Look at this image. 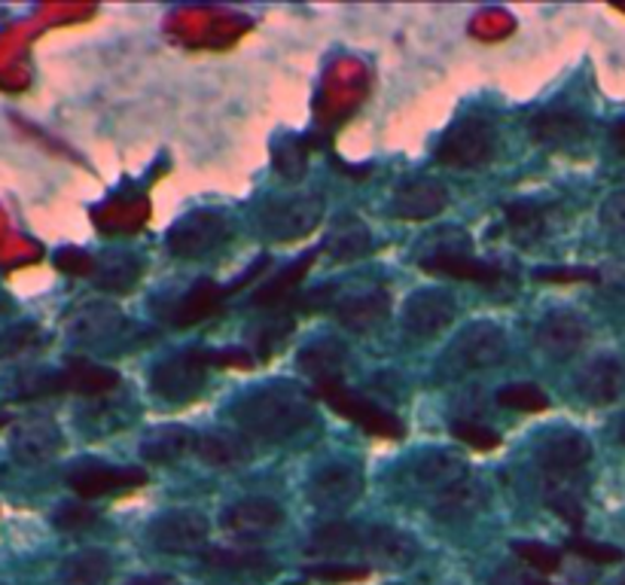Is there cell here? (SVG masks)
I'll return each mask as SVG.
<instances>
[{"label":"cell","mask_w":625,"mask_h":585,"mask_svg":"<svg viewBox=\"0 0 625 585\" xmlns=\"http://www.w3.org/2000/svg\"><path fill=\"white\" fill-rule=\"evenodd\" d=\"M232 414L244 433L266 443H281L312 424L314 409L309 394L297 385H269L256 387L254 394L235 402Z\"/></svg>","instance_id":"obj_1"},{"label":"cell","mask_w":625,"mask_h":585,"mask_svg":"<svg viewBox=\"0 0 625 585\" xmlns=\"http://www.w3.org/2000/svg\"><path fill=\"white\" fill-rule=\"evenodd\" d=\"M504 358H507V336H504V329L483 320V324H470L452 342V348L442 358V370L449 372V375L495 370Z\"/></svg>","instance_id":"obj_2"},{"label":"cell","mask_w":625,"mask_h":585,"mask_svg":"<svg viewBox=\"0 0 625 585\" xmlns=\"http://www.w3.org/2000/svg\"><path fill=\"white\" fill-rule=\"evenodd\" d=\"M495 153V126L483 116H467L445 131L437 159L452 168H476Z\"/></svg>","instance_id":"obj_3"},{"label":"cell","mask_w":625,"mask_h":585,"mask_svg":"<svg viewBox=\"0 0 625 585\" xmlns=\"http://www.w3.org/2000/svg\"><path fill=\"white\" fill-rule=\"evenodd\" d=\"M367 476L357 464L336 460L327 464L324 470H317L309 482V500L321 513H345L348 506H355L363 498Z\"/></svg>","instance_id":"obj_4"},{"label":"cell","mask_w":625,"mask_h":585,"mask_svg":"<svg viewBox=\"0 0 625 585\" xmlns=\"http://www.w3.org/2000/svg\"><path fill=\"white\" fill-rule=\"evenodd\" d=\"M208 366H211V354H205V351H184L177 358L159 363L157 370H153V390H157V397L169 402L193 400L205 387Z\"/></svg>","instance_id":"obj_5"},{"label":"cell","mask_w":625,"mask_h":585,"mask_svg":"<svg viewBox=\"0 0 625 585\" xmlns=\"http://www.w3.org/2000/svg\"><path fill=\"white\" fill-rule=\"evenodd\" d=\"M321 220H324V199L317 192H309L271 204L263 214V235L271 242H297L314 232Z\"/></svg>","instance_id":"obj_6"},{"label":"cell","mask_w":625,"mask_h":585,"mask_svg":"<svg viewBox=\"0 0 625 585\" xmlns=\"http://www.w3.org/2000/svg\"><path fill=\"white\" fill-rule=\"evenodd\" d=\"M455 300L445 290H418L403 305V329L415 342H427L455 320Z\"/></svg>","instance_id":"obj_7"},{"label":"cell","mask_w":625,"mask_h":585,"mask_svg":"<svg viewBox=\"0 0 625 585\" xmlns=\"http://www.w3.org/2000/svg\"><path fill=\"white\" fill-rule=\"evenodd\" d=\"M589 460H592V443L580 430H558L537 445V467H541L543 476L577 479Z\"/></svg>","instance_id":"obj_8"},{"label":"cell","mask_w":625,"mask_h":585,"mask_svg":"<svg viewBox=\"0 0 625 585\" xmlns=\"http://www.w3.org/2000/svg\"><path fill=\"white\" fill-rule=\"evenodd\" d=\"M227 220L217 211H196V214L177 220L174 229L169 232V250L181 259L205 257L208 250H213L217 244H223L227 238Z\"/></svg>","instance_id":"obj_9"},{"label":"cell","mask_w":625,"mask_h":585,"mask_svg":"<svg viewBox=\"0 0 625 585\" xmlns=\"http://www.w3.org/2000/svg\"><path fill=\"white\" fill-rule=\"evenodd\" d=\"M150 540L157 549L171 555L199 552L208 540V518L196 510H174V513L159 515L150 528Z\"/></svg>","instance_id":"obj_10"},{"label":"cell","mask_w":625,"mask_h":585,"mask_svg":"<svg viewBox=\"0 0 625 585\" xmlns=\"http://www.w3.org/2000/svg\"><path fill=\"white\" fill-rule=\"evenodd\" d=\"M360 549H363V558L375 568H382V571H406L421 555V546H418L413 534L387 528V525L367 530V537L360 540Z\"/></svg>","instance_id":"obj_11"},{"label":"cell","mask_w":625,"mask_h":585,"mask_svg":"<svg viewBox=\"0 0 625 585\" xmlns=\"http://www.w3.org/2000/svg\"><path fill=\"white\" fill-rule=\"evenodd\" d=\"M285 522V510L269 498H247L223 513V528L235 540H263Z\"/></svg>","instance_id":"obj_12"},{"label":"cell","mask_w":625,"mask_h":585,"mask_svg":"<svg viewBox=\"0 0 625 585\" xmlns=\"http://www.w3.org/2000/svg\"><path fill=\"white\" fill-rule=\"evenodd\" d=\"M321 397H324L333 409H339L345 418H351L355 424L370 430L375 436H387V440H400V436H403V424H400L394 414H387L384 409H379V406H372L370 400H360L355 394H348V390L342 387V382L321 387Z\"/></svg>","instance_id":"obj_13"},{"label":"cell","mask_w":625,"mask_h":585,"mask_svg":"<svg viewBox=\"0 0 625 585\" xmlns=\"http://www.w3.org/2000/svg\"><path fill=\"white\" fill-rule=\"evenodd\" d=\"M58 448H61V430L49 418H28V421L15 424L13 436H10V452L25 467L46 464L49 457L58 455Z\"/></svg>","instance_id":"obj_14"},{"label":"cell","mask_w":625,"mask_h":585,"mask_svg":"<svg viewBox=\"0 0 625 585\" xmlns=\"http://www.w3.org/2000/svg\"><path fill=\"white\" fill-rule=\"evenodd\" d=\"M488 506V488L479 482V479H464L458 485L445 488L437 498L430 500V515L442 522V525H461V522H470L476 515L483 513Z\"/></svg>","instance_id":"obj_15"},{"label":"cell","mask_w":625,"mask_h":585,"mask_svg":"<svg viewBox=\"0 0 625 585\" xmlns=\"http://www.w3.org/2000/svg\"><path fill=\"white\" fill-rule=\"evenodd\" d=\"M589 339V327L580 315L574 312H553L541 320L537 327V348L555 360L574 358Z\"/></svg>","instance_id":"obj_16"},{"label":"cell","mask_w":625,"mask_h":585,"mask_svg":"<svg viewBox=\"0 0 625 585\" xmlns=\"http://www.w3.org/2000/svg\"><path fill=\"white\" fill-rule=\"evenodd\" d=\"M123 329V312L111 302H85L68 317V336L77 344H99Z\"/></svg>","instance_id":"obj_17"},{"label":"cell","mask_w":625,"mask_h":585,"mask_svg":"<svg viewBox=\"0 0 625 585\" xmlns=\"http://www.w3.org/2000/svg\"><path fill=\"white\" fill-rule=\"evenodd\" d=\"M391 312V296L382 286L372 290H360L351 296H342L333 302V317L339 320L342 327L355 329V332H367V329L379 327L384 317Z\"/></svg>","instance_id":"obj_18"},{"label":"cell","mask_w":625,"mask_h":585,"mask_svg":"<svg viewBox=\"0 0 625 585\" xmlns=\"http://www.w3.org/2000/svg\"><path fill=\"white\" fill-rule=\"evenodd\" d=\"M143 482H147L143 470H111V467L92 464V460L80 464L68 476V485L80 498H104V494H114V491H123V488H138Z\"/></svg>","instance_id":"obj_19"},{"label":"cell","mask_w":625,"mask_h":585,"mask_svg":"<svg viewBox=\"0 0 625 585\" xmlns=\"http://www.w3.org/2000/svg\"><path fill=\"white\" fill-rule=\"evenodd\" d=\"M577 390L592 406H607L620 400L625 390V366L616 358H595L577 375Z\"/></svg>","instance_id":"obj_20"},{"label":"cell","mask_w":625,"mask_h":585,"mask_svg":"<svg viewBox=\"0 0 625 585\" xmlns=\"http://www.w3.org/2000/svg\"><path fill=\"white\" fill-rule=\"evenodd\" d=\"M449 204V189L437 180H413V184H403L394 196V211L403 220H433L440 217Z\"/></svg>","instance_id":"obj_21"},{"label":"cell","mask_w":625,"mask_h":585,"mask_svg":"<svg viewBox=\"0 0 625 585\" xmlns=\"http://www.w3.org/2000/svg\"><path fill=\"white\" fill-rule=\"evenodd\" d=\"M196 443L199 436L189 428H181V424H162V428H153L138 445V455L147 460V464H177L184 460L189 452H196Z\"/></svg>","instance_id":"obj_22"},{"label":"cell","mask_w":625,"mask_h":585,"mask_svg":"<svg viewBox=\"0 0 625 585\" xmlns=\"http://www.w3.org/2000/svg\"><path fill=\"white\" fill-rule=\"evenodd\" d=\"M299 372H305L309 378L317 382V387L336 385L345 372V363H348V351L345 344L336 342V339H317V342L305 344L299 351Z\"/></svg>","instance_id":"obj_23"},{"label":"cell","mask_w":625,"mask_h":585,"mask_svg":"<svg viewBox=\"0 0 625 585\" xmlns=\"http://www.w3.org/2000/svg\"><path fill=\"white\" fill-rule=\"evenodd\" d=\"M589 131V122L586 116H580L577 110H543L531 119V134L534 141H541L543 147H574L580 143Z\"/></svg>","instance_id":"obj_24"},{"label":"cell","mask_w":625,"mask_h":585,"mask_svg":"<svg viewBox=\"0 0 625 585\" xmlns=\"http://www.w3.org/2000/svg\"><path fill=\"white\" fill-rule=\"evenodd\" d=\"M196 455L213 467V470H239L244 464H251V445L242 440L239 433H227V430H208L201 433L196 443Z\"/></svg>","instance_id":"obj_25"},{"label":"cell","mask_w":625,"mask_h":585,"mask_svg":"<svg viewBox=\"0 0 625 585\" xmlns=\"http://www.w3.org/2000/svg\"><path fill=\"white\" fill-rule=\"evenodd\" d=\"M415 482L427 491H445L467 479V460L455 452H427L415 460Z\"/></svg>","instance_id":"obj_26"},{"label":"cell","mask_w":625,"mask_h":585,"mask_svg":"<svg viewBox=\"0 0 625 585\" xmlns=\"http://www.w3.org/2000/svg\"><path fill=\"white\" fill-rule=\"evenodd\" d=\"M119 385V372L89 363V360H68V366L61 372V387L85 397H99Z\"/></svg>","instance_id":"obj_27"},{"label":"cell","mask_w":625,"mask_h":585,"mask_svg":"<svg viewBox=\"0 0 625 585\" xmlns=\"http://www.w3.org/2000/svg\"><path fill=\"white\" fill-rule=\"evenodd\" d=\"M421 269L430 274H445V278H461V281H479V284H495L500 271L495 266H485L470 254H440V257H421Z\"/></svg>","instance_id":"obj_28"},{"label":"cell","mask_w":625,"mask_h":585,"mask_svg":"<svg viewBox=\"0 0 625 585\" xmlns=\"http://www.w3.org/2000/svg\"><path fill=\"white\" fill-rule=\"evenodd\" d=\"M111 580V555L101 549H83L65 558L58 571V585H107Z\"/></svg>","instance_id":"obj_29"},{"label":"cell","mask_w":625,"mask_h":585,"mask_svg":"<svg viewBox=\"0 0 625 585\" xmlns=\"http://www.w3.org/2000/svg\"><path fill=\"white\" fill-rule=\"evenodd\" d=\"M363 540V534L348 525V522H329L324 528L312 534V540L305 546V555L312 558H345L357 542Z\"/></svg>","instance_id":"obj_30"},{"label":"cell","mask_w":625,"mask_h":585,"mask_svg":"<svg viewBox=\"0 0 625 585\" xmlns=\"http://www.w3.org/2000/svg\"><path fill=\"white\" fill-rule=\"evenodd\" d=\"M543 500L555 515H562L568 525L580 528L583 525V500L577 491L574 479H555V476H543Z\"/></svg>","instance_id":"obj_31"},{"label":"cell","mask_w":625,"mask_h":585,"mask_svg":"<svg viewBox=\"0 0 625 585\" xmlns=\"http://www.w3.org/2000/svg\"><path fill=\"white\" fill-rule=\"evenodd\" d=\"M370 247H372L370 229L363 226L360 220H355V217L342 220L339 226L333 229V235L327 238L329 257L339 259V262H351V259L363 257Z\"/></svg>","instance_id":"obj_32"},{"label":"cell","mask_w":625,"mask_h":585,"mask_svg":"<svg viewBox=\"0 0 625 585\" xmlns=\"http://www.w3.org/2000/svg\"><path fill=\"white\" fill-rule=\"evenodd\" d=\"M141 278V262L131 254H111L99 262L95 269V284L101 290H114V293H126L138 284Z\"/></svg>","instance_id":"obj_33"},{"label":"cell","mask_w":625,"mask_h":585,"mask_svg":"<svg viewBox=\"0 0 625 585\" xmlns=\"http://www.w3.org/2000/svg\"><path fill=\"white\" fill-rule=\"evenodd\" d=\"M217 302H220V286L211 284V281H201V284L193 286V290L184 296V302L177 305L174 324H177V327L199 324V320H205V317L217 308Z\"/></svg>","instance_id":"obj_34"},{"label":"cell","mask_w":625,"mask_h":585,"mask_svg":"<svg viewBox=\"0 0 625 585\" xmlns=\"http://www.w3.org/2000/svg\"><path fill=\"white\" fill-rule=\"evenodd\" d=\"M205 564L217 568V571H232V573H271L269 555H259V552H229V549H211L205 552Z\"/></svg>","instance_id":"obj_35"},{"label":"cell","mask_w":625,"mask_h":585,"mask_svg":"<svg viewBox=\"0 0 625 585\" xmlns=\"http://www.w3.org/2000/svg\"><path fill=\"white\" fill-rule=\"evenodd\" d=\"M507 226L512 229V235L519 242L531 244L534 238H541L543 229H546V211L541 204H528V201L510 204L507 208Z\"/></svg>","instance_id":"obj_36"},{"label":"cell","mask_w":625,"mask_h":585,"mask_svg":"<svg viewBox=\"0 0 625 585\" xmlns=\"http://www.w3.org/2000/svg\"><path fill=\"white\" fill-rule=\"evenodd\" d=\"M498 402L500 406H507V409H516V412H543V409L549 406V400H546V394H543L541 387L525 385V382L500 387Z\"/></svg>","instance_id":"obj_37"},{"label":"cell","mask_w":625,"mask_h":585,"mask_svg":"<svg viewBox=\"0 0 625 585\" xmlns=\"http://www.w3.org/2000/svg\"><path fill=\"white\" fill-rule=\"evenodd\" d=\"M512 552L519 555V561H525L528 568H534L537 573H555L562 568V552L546 546V542L534 540H516L512 542Z\"/></svg>","instance_id":"obj_38"},{"label":"cell","mask_w":625,"mask_h":585,"mask_svg":"<svg viewBox=\"0 0 625 585\" xmlns=\"http://www.w3.org/2000/svg\"><path fill=\"white\" fill-rule=\"evenodd\" d=\"M275 168L281 172L287 180H299L305 168H309V156H305V147L297 138H290L281 147H275Z\"/></svg>","instance_id":"obj_39"},{"label":"cell","mask_w":625,"mask_h":585,"mask_svg":"<svg viewBox=\"0 0 625 585\" xmlns=\"http://www.w3.org/2000/svg\"><path fill=\"white\" fill-rule=\"evenodd\" d=\"M512 28H516L512 15L500 13V10H485L470 22V34L479 40H504L507 34H512Z\"/></svg>","instance_id":"obj_40"},{"label":"cell","mask_w":625,"mask_h":585,"mask_svg":"<svg viewBox=\"0 0 625 585\" xmlns=\"http://www.w3.org/2000/svg\"><path fill=\"white\" fill-rule=\"evenodd\" d=\"M452 436L461 440V443H467L470 448H479V452H491V448L500 445L498 433L491 428H485V424H476V421H455L452 424Z\"/></svg>","instance_id":"obj_41"},{"label":"cell","mask_w":625,"mask_h":585,"mask_svg":"<svg viewBox=\"0 0 625 585\" xmlns=\"http://www.w3.org/2000/svg\"><path fill=\"white\" fill-rule=\"evenodd\" d=\"M601 226L607 229L613 238L625 242V192H613L611 199L601 204Z\"/></svg>","instance_id":"obj_42"},{"label":"cell","mask_w":625,"mask_h":585,"mask_svg":"<svg viewBox=\"0 0 625 585\" xmlns=\"http://www.w3.org/2000/svg\"><path fill=\"white\" fill-rule=\"evenodd\" d=\"M309 262H312V257H302L297 262V266H293V271H285V274H281V278H278L275 284L263 286V293L256 296V305H266V302H278V300H281V296H285V293H290V286L297 284L299 278L305 274V266H309Z\"/></svg>","instance_id":"obj_43"},{"label":"cell","mask_w":625,"mask_h":585,"mask_svg":"<svg viewBox=\"0 0 625 585\" xmlns=\"http://www.w3.org/2000/svg\"><path fill=\"white\" fill-rule=\"evenodd\" d=\"M568 546H570V552H577V555L586 558V561H595V564H616V561H623V552H620V549H613V546H604V542H592V540H580V537H574Z\"/></svg>","instance_id":"obj_44"},{"label":"cell","mask_w":625,"mask_h":585,"mask_svg":"<svg viewBox=\"0 0 625 585\" xmlns=\"http://www.w3.org/2000/svg\"><path fill=\"white\" fill-rule=\"evenodd\" d=\"M53 522H56V528L61 530H80V528H89L92 522H95V513L83 506V503H65V506H58L56 515H53Z\"/></svg>","instance_id":"obj_45"},{"label":"cell","mask_w":625,"mask_h":585,"mask_svg":"<svg viewBox=\"0 0 625 585\" xmlns=\"http://www.w3.org/2000/svg\"><path fill=\"white\" fill-rule=\"evenodd\" d=\"M56 266L65 274H95V269H99V262L89 257V254H83V250H77V247L58 250Z\"/></svg>","instance_id":"obj_46"},{"label":"cell","mask_w":625,"mask_h":585,"mask_svg":"<svg viewBox=\"0 0 625 585\" xmlns=\"http://www.w3.org/2000/svg\"><path fill=\"white\" fill-rule=\"evenodd\" d=\"M488 585H549L537 580L534 573L522 571V568H516V564H507V568H500L495 571V576L488 580Z\"/></svg>","instance_id":"obj_47"},{"label":"cell","mask_w":625,"mask_h":585,"mask_svg":"<svg viewBox=\"0 0 625 585\" xmlns=\"http://www.w3.org/2000/svg\"><path fill=\"white\" fill-rule=\"evenodd\" d=\"M309 576L314 580H333V583H345V580H363L367 571L363 568H336V564H324V568H309Z\"/></svg>","instance_id":"obj_48"},{"label":"cell","mask_w":625,"mask_h":585,"mask_svg":"<svg viewBox=\"0 0 625 585\" xmlns=\"http://www.w3.org/2000/svg\"><path fill=\"white\" fill-rule=\"evenodd\" d=\"M34 336H37V329L34 327H19L13 329V332H7V336H0V358L15 354V351H22V348H28Z\"/></svg>","instance_id":"obj_49"},{"label":"cell","mask_w":625,"mask_h":585,"mask_svg":"<svg viewBox=\"0 0 625 585\" xmlns=\"http://www.w3.org/2000/svg\"><path fill=\"white\" fill-rule=\"evenodd\" d=\"M537 278H541V281H577V278H595V271H586V269L549 271V269H543V271H537Z\"/></svg>","instance_id":"obj_50"},{"label":"cell","mask_w":625,"mask_h":585,"mask_svg":"<svg viewBox=\"0 0 625 585\" xmlns=\"http://www.w3.org/2000/svg\"><path fill=\"white\" fill-rule=\"evenodd\" d=\"M126 585H181L174 576H165V573H150V576H135L128 580Z\"/></svg>","instance_id":"obj_51"},{"label":"cell","mask_w":625,"mask_h":585,"mask_svg":"<svg viewBox=\"0 0 625 585\" xmlns=\"http://www.w3.org/2000/svg\"><path fill=\"white\" fill-rule=\"evenodd\" d=\"M611 141L620 153H625V119H620V122L611 129Z\"/></svg>","instance_id":"obj_52"},{"label":"cell","mask_w":625,"mask_h":585,"mask_svg":"<svg viewBox=\"0 0 625 585\" xmlns=\"http://www.w3.org/2000/svg\"><path fill=\"white\" fill-rule=\"evenodd\" d=\"M620 443L625 445V414H623V421H620Z\"/></svg>","instance_id":"obj_53"},{"label":"cell","mask_w":625,"mask_h":585,"mask_svg":"<svg viewBox=\"0 0 625 585\" xmlns=\"http://www.w3.org/2000/svg\"><path fill=\"white\" fill-rule=\"evenodd\" d=\"M613 585H625V573H623V576H620V580H616V583H613Z\"/></svg>","instance_id":"obj_54"},{"label":"cell","mask_w":625,"mask_h":585,"mask_svg":"<svg viewBox=\"0 0 625 585\" xmlns=\"http://www.w3.org/2000/svg\"><path fill=\"white\" fill-rule=\"evenodd\" d=\"M0 585H3V583H0Z\"/></svg>","instance_id":"obj_55"}]
</instances>
